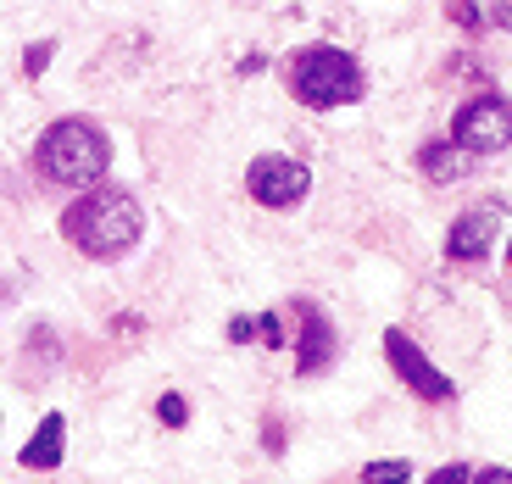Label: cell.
<instances>
[{"mask_svg":"<svg viewBox=\"0 0 512 484\" xmlns=\"http://www.w3.org/2000/svg\"><path fill=\"white\" fill-rule=\"evenodd\" d=\"M384 357H390L396 379L407 384L418 401H429V407H446V401H457V379H451V373H440L435 362H429V351H423V345L412 340L407 329H384Z\"/></svg>","mask_w":512,"mask_h":484,"instance_id":"6","label":"cell"},{"mask_svg":"<svg viewBox=\"0 0 512 484\" xmlns=\"http://www.w3.org/2000/svg\"><path fill=\"white\" fill-rule=\"evenodd\" d=\"M501 223H507V212H501L496 201L468 206V212L451 223V234H446V256L451 262H485L490 245H496V234H501Z\"/></svg>","mask_w":512,"mask_h":484,"instance_id":"7","label":"cell"},{"mask_svg":"<svg viewBox=\"0 0 512 484\" xmlns=\"http://www.w3.org/2000/svg\"><path fill=\"white\" fill-rule=\"evenodd\" d=\"M156 412H162L167 429H184V423H190V407H184V395H179V390H167V395H162V407H156Z\"/></svg>","mask_w":512,"mask_h":484,"instance_id":"13","label":"cell"},{"mask_svg":"<svg viewBox=\"0 0 512 484\" xmlns=\"http://www.w3.org/2000/svg\"><path fill=\"white\" fill-rule=\"evenodd\" d=\"M418 167L429 173L435 184H451V179H462V167H468V151H457L451 140H429L418 151Z\"/></svg>","mask_w":512,"mask_h":484,"instance_id":"10","label":"cell"},{"mask_svg":"<svg viewBox=\"0 0 512 484\" xmlns=\"http://www.w3.org/2000/svg\"><path fill=\"white\" fill-rule=\"evenodd\" d=\"M507 268H512V234H507Z\"/></svg>","mask_w":512,"mask_h":484,"instance_id":"19","label":"cell"},{"mask_svg":"<svg viewBox=\"0 0 512 484\" xmlns=\"http://www.w3.org/2000/svg\"><path fill=\"white\" fill-rule=\"evenodd\" d=\"M62 457H67V418L62 412H45L34 440L17 451V462H23L28 473H51V468H62Z\"/></svg>","mask_w":512,"mask_h":484,"instance_id":"9","label":"cell"},{"mask_svg":"<svg viewBox=\"0 0 512 484\" xmlns=\"http://www.w3.org/2000/svg\"><path fill=\"white\" fill-rule=\"evenodd\" d=\"M446 17L457 28H479L485 23V12H479V0H446Z\"/></svg>","mask_w":512,"mask_h":484,"instance_id":"12","label":"cell"},{"mask_svg":"<svg viewBox=\"0 0 512 484\" xmlns=\"http://www.w3.org/2000/svg\"><path fill=\"white\" fill-rule=\"evenodd\" d=\"M334 368V323L323 318L318 306H301V345H295V373L318 379Z\"/></svg>","mask_w":512,"mask_h":484,"instance_id":"8","label":"cell"},{"mask_svg":"<svg viewBox=\"0 0 512 484\" xmlns=\"http://www.w3.org/2000/svg\"><path fill=\"white\" fill-rule=\"evenodd\" d=\"M423 484H474V468L468 462H446V468H435Z\"/></svg>","mask_w":512,"mask_h":484,"instance_id":"14","label":"cell"},{"mask_svg":"<svg viewBox=\"0 0 512 484\" xmlns=\"http://www.w3.org/2000/svg\"><path fill=\"white\" fill-rule=\"evenodd\" d=\"M251 334H256L251 318H234V323H229V340H251Z\"/></svg>","mask_w":512,"mask_h":484,"instance_id":"18","label":"cell"},{"mask_svg":"<svg viewBox=\"0 0 512 484\" xmlns=\"http://www.w3.org/2000/svg\"><path fill=\"white\" fill-rule=\"evenodd\" d=\"M474 484H512V468H485L474 473Z\"/></svg>","mask_w":512,"mask_h":484,"instance_id":"17","label":"cell"},{"mask_svg":"<svg viewBox=\"0 0 512 484\" xmlns=\"http://www.w3.org/2000/svg\"><path fill=\"white\" fill-rule=\"evenodd\" d=\"M256 334L268 345H284V329H279V312H262V323H256Z\"/></svg>","mask_w":512,"mask_h":484,"instance_id":"16","label":"cell"},{"mask_svg":"<svg viewBox=\"0 0 512 484\" xmlns=\"http://www.w3.org/2000/svg\"><path fill=\"white\" fill-rule=\"evenodd\" d=\"M62 240L90 262H123L145 240V206L117 184H90L62 212Z\"/></svg>","mask_w":512,"mask_h":484,"instance_id":"1","label":"cell"},{"mask_svg":"<svg viewBox=\"0 0 512 484\" xmlns=\"http://www.w3.org/2000/svg\"><path fill=\"white\" fill-rule=\"evenodd\" d=\"M34 167H39V179H51V184L90 190L112 167V134L101 123H90V117H56L34 145Z\"/></svg>","mask_w":512,"mask_h":484,"instance_id":"2","label":"cell"},{"mask_svg":"<svg viewBox=\"0 0 512 484\" xmlns=\"http://www.w3.org/2000/svg\"><path fill=\"white\" fill-rule=\"evenodd\" d=\"M245 195H251L256 206H268V212H290V206H301L312 195V167L284 156V151L256 156V162L245 167Z\"/></svg>","mask_w":512,"mask_h":484,"instance_id":"5","label":"cell"},{"mask_svg":"<svg viewBox=\"0 0 512 484\" xmlns=\"http://www.w3.org/2000/svg\"><path fill=\"white\" fill-rule=\"evenodd\" d=\"M412 479V462H368L362 468V484H407Z\"/></svg>","mask_w":512,"mask_h":484,"instance_id":"11","label":"cell"},{"mask_svg":"<svg viewBox=\"0 0 512 484\" xmlns=\"http://www.w3.org/2000/svg\"><path fill=\"white\" fill-rule=\"evenodd\" d=\"M284 84H290V95L301 106H312V112H334V106L362 101L368 73H362V62L351 51H340V45H307V51L290 56Z\"/></svg>","mask_w":512,"mask_h":484,"instance_id":"3","label":"cell"},{"mask_svg":"<svg viewBox=\"0 0 512 484\" xmlns=\"http://www.w3.org/2000/svg\"><path fill=\"white\" fill-rule=\"evenodd\" d=\"M51 51H56V45H51V39H39V45H28V78H39V73H45V67H51Z\"/></svg>","mask_w":512,"mask_h":484,"instance_id":"15","label":"cell"},{"mask_svg":"<svg viewBox=\"0 0 512 484\" xmlns=\"http://www.w3.org/2000/svg\"><path fill=\"white\" fill-rule=\"evenodd\" d=\"M457 151L468 156H496L512 145V101L507 95H474L462 101L457 117H451V134H446Z\"/></svg>","mask_w":512,"mask_h":484,"instance_id":"4","label":"cell"}]
</instances>
